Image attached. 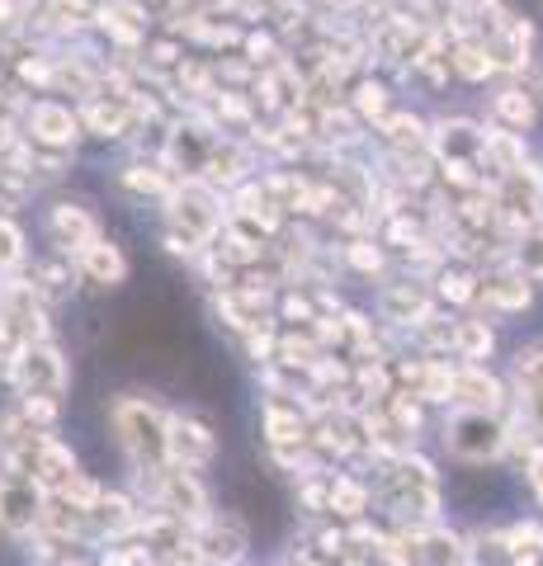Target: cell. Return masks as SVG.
<instances>
[{
    "label": "cell",
    "instance_id": "obj_5",
    "mask_svg": "<svg viewBox=\"0 0 543 566\" xmlns=\"http://www.w3.org/2000/svg\"><path fill=\"white\" fill-rule=\"evenodd\" d=\"M10 382L20 387V397L62 401V392L72 387V364H66V354L58 349V340H39V345H24V354L14 359Z\"/></svg>",
    "mask_w": 543,
    "mask_h": 566
},
{
    "label": "cell",
    "instance_id": "obj_25",
    "mask_svg": "<svg viewBox=\"0 0 543 566\" xmlns=\"http://www.w3.org/2000/svg\"><path fill=\"white\" fill-rule=\"evenodd\" d=\"M492 345H497V335L487 322H453V354H459V359L478 364V359L492 354Z\"/></svg>",
    "mask_w": 543,
    "mask_h": 566
},
{
    "label": "cell",
    "instance_id": "obj_22",
    "mask_svg": "<svg viewBox=\"0 0 543 566\" xmlns=\"http://www.w3.org/2000/svg\"><path fill=\"white\" fill-rule=\"evenodd\" d=\"M349 109H355L359 114V123H378V128H383V118H388L393 109H388V85H383V81H369V76H364V81H355V85H349Z\"/></svg>",
    "mask_w": 543,
    "mask_h": 566
},
{
    "label": "cell",
    "instance_id": "obj_28",
    "mask_svg": "<svg viewBox=\"0 0 543 566\" xmlns=\"http://www.w3.org/2000/svg\"><path fill=\"white\" fill-rule=\"evenodd\" d=\"M341 260L355 274H364V279H378L383 264H388V260H383V251H378V241H345L341 245Z\"/></svg>",
    "mask_w": 543,
    "mask_h": 566
},
{
    "label": "cell",
    "instance_id": "obj_14",
    "mask_svg": "<svg viewBox=\"0 0 543 566\" xmlns=\"http://www.w3.org/2000/svg\"><path fill=\"white\" fill-rule=\"evenodd\" d=\"M81 123H85V137L95 142H124L128 133H137V114L128 95H91L81 104Z\"/></svg>",
    "mask_w": 543,
    "mask_h": 566
},
{
    "label": "cell",
    "instance_id": "obj_1",
    "mask_svg": "<svg viewBox=\"0 0 543 566\" xmlns=\"http://www.w3.org/2000/svg\"><path fill=\"white\" fill-rule=\"evenodd\" d=\"M114 439L124 444L133 472H152L161 482V472L170 468V416L147 397H118L109 406Z\"/></svg>",
    "mask_w": 543,
    "mask_h": 566
},
{
    "label": "cell",
    "instance_id": "obj_33",
    "mask_svg": "<svg viewBox=\"0 0 543 566\" xmlns=\"http://www.w3.org/2000/svg\"><path fill=\"white\" fill-rule=\"evenodd\" d=\"M520 270H524V274H543V237H534V241L520 245Z\"/></svg>",
    "mask_w": 543,
    "mask_h": 566
},
{
    "label": "cell",
    "instance_id": "obj_27",
    "mask_svg": "<svg viewBox=\"0 0 543 566\" xmlns=\"http://www.w3.org/2000/svg\"><path fill=\"white\" fill-rule=\"evenodd\" d=\"M492 109L501 123H511V128H530L534 123V99L520 91V85H505V91L492 99Z\"/></svg>",
    "mask_w": 543,
    "mask_h": 566
},
{
    "label": "cell",
    "instance_id": "obj_17",
    "mask_svg": "<svg viewBox=\"0 0 543 566\" xmlns=\"http://www.w3.org/2000/svg\"><path fill=\"white\" fill-rule=\"evenodd\" d=\"M453 406L459 411H487V416H501L505 406V387L487 374L482 364H463L453 368Z\"/></svg>",
    "mask_w": 543,
    "mask_h": 566
},
{
    "label": "cell",
    "instance_id": "obj_15",
    "mask_svg": "<svg viewBox=\"0 0 543 566\" xmlns=\"http://www.w3.org/2000/svg\"><path fill=\"white\" fill-rule=\"evenodd\" d=\"M430 147L440 156V166H478L487 147V128H478L468 118H449L430 133Z\"/></svg>",
    "mask_w": 543,
    "mask_h": 566
},
{
    "label": "cell",
    "instance_id": "obj_6",
    "mask_svg": "<svg viewBox=\"0 0 543 566\" xmlns=\"http://www.w3.org/2000/svg\"><path fill=\"white\" fill-rule=\"evenodd\" d=\"M85 137V123L81 109L62 99H29L24 109V142L29 147H43V151H76Z\"/></svg>",
    "mask_w": 543,
    "mask_h": 566
},
{
    "label": "cell",
    "instance_id": "obj_2",
    "mask_svg": "<svg viewBox=\"0 0 543 566\" xmlns=\"http://www.w3.org/2000/svg\"><path fill=\"white\" fill-rule=\"evenodd\" d=\"M232 222V208H227V193L218 185H208L203 175L195 180H180L175 193L166 199V232L195 241L199 251H208Z\"/></svg>",
    "mask_w": 543,
    "mask_h": 566
},
{
    "label": "cell",
    "instance_id": "obj_31",
    "mask_svg": "<svg viewBox=\"0 0 543 566\" xmlns=\"http://www.w3.org/2000/svg\"><path fill=\"white\" fill-rule=\"evenodd\" d=\"M482 289H478V279L472 274H463V270H445L440 274V297L445 303H472Z\"/></svg>",
    "mask_w": 543,
    "mask_h": 566
},
{
    "label": "cell",
    "instance_id": "obj_26",
    "mask_svg": "<svg viewBox=\"0 0 543 566\" xmlns=\"http://www.w3.org/2000/svg\"><path fill=\"white\" fill-rule=\"evenodd\" d=\"M411 20H420L430 33L463 20V0H411Z\"/></svg>",
    "mask_w": 543,
    "mask_h": 566
},
{
    "label": "cell",
    "instance_id": "obj_30",
    "mask_svg": "<svg viewBox=\"0 0 543 566\" xmlns=\"http://www.w3.org/2000/svg\"><path fill=\"white\" fill-rule=\"evenodd\" d=\"M58 411H62V401H52V397H20L24 424H33V430H43V434L58 430Z\"/></svg>",
    "mask_w": 543,
    "mask_h": 566
},
{
    "label": "cell",
    "instance_id": "obj_4",
    "mask_svg": "<svg viewBox=\"0 0 543 566\" xmlns=\"http://www.w3.org/2000/svg\"><path fill=\"white\" fill-rule=\"evenodd\" d=\"M388 491H393V510L407 524H430L435 510H440V476H435V468L426 463V458H397V472L388 476Z\"/></svg>",
    "mask_w": 543,
    "mask_h": 566
},
{
    "label": "cell",
    "instance_id": "obj_19",
    "mask_svg": "<svg viewBox=\"0 0 543 566\" xmlns=\"http://www.w3.org/2000/svg\"><path fill=\"white\" fill-rule=\"evenodd\" d=\"M383 142H388V147L397 151V156H420L430 147V128H426V118H416V114H388L383 118Z\"/></svg>",
    "mask_w": 543,
    "mask_h": 566
},
{
    "label": "cell",
    "instance_id": "obj_13",
    "mask_svg": "<svg viewBox=\"0 0 543 566\" xmlns=\"http://www.w3.org/2000/svg\"><path fill=\"white\" fill-rule=\"evenodd\" d=\"M114 185L133 193V199H156V203H166L175 185H180V175H175L161 156H133V161H124L114 170Z\"/></svg>",
    "mask_w": 543,
    "mask_h": 566
},
{
    "label": "cell",
    "instance_id": "obj_20",
    "mask_svg": "<svg viewBox=\"0 0 543 566\" xmlns=\"http://www.w3.org/2000/svg\"><path fill=\"white\" fill-rule=\"evenodd\" d=\"M449 71L463 81H487L497 71V62H492V52H487L482 39H459L449 48Z\"/></svg>",
    "mask_w": 543,
    "mask_h": 566
},
{
    "label": "cell",
    "instance_id": "obj_7",
    "mask_svg": "<svg viewBox=\"0 0 543 566\" xmlns=\"http://www.w3.org/2000/svg\"><path fill=\"white\" fill-rule=\"evenodd\" d=\"M48 237H52V245H58V255L76 260L81 251H91V245L104 241L109 232H104L100 212L91 203H81V199H52L48 203Z\"/></svg>",
    "mask_w": 543,
    "mask_h": 566
},
{
    "label": "cell",
    "instance_id": "obj_34",
    "mask_svg": "<svg viewBox=\"0 0 543 566\" xmlns=\"http://www.w3.org/2000/svg\"><path fill=\"white\" fill-rule=\"evenodd\" d=\"M524 476H530L534 495L543 501V444H534V449H530V458H524Z\"/></svg>",
    "mask_w": 543,
    "mask_h": 566
},
{
    "label": "cell",
    "instance_id": "obj_32",
    "mask_svg": "<svg viewBox=\"0 0 543 566\" xmlns=\"http://www.w3.org/2000/svg\"><path fill=\"white\" fill-rule=\"evenodd\" d=\"M20 354H24V335H20V326H14L6 312H0V374H10Z\"/></svg>",
    "mask_w": 543,
    "mask_h": 566
},
{
    "label": "cell",
    "instance_id": "obj_9",
    "mask_svg": "<svg viewBox=\"0 0 543 566\" xmlns=\"http://www.w3.org/2000/svg\"><path fill=\"white\" fill-rule=\"evenodd\" d=\"M156 510H166L170 520H180L185 528H203L208 520V491L199 482V472H189V468H166L161 472V482H156Z\"/></svg>",
    "mask_w": 543,
    "mask_h": 566
},
{
    "label": "cell",
    "instance_id": "obj_35",
    "mask_svg": "<svg viewBox=\"0 0 543 566\" xmlns=\"http://www.w3.org/2000/svg\"><path fill=\"white\" fill-rule=\"evenodd\" d=\"M478 6H501V0H478Z\"/></svg>",
    "mask_w": 543,
    "mask_h": 566
},
{
    "label": "cell",
    "instance_id": "obj_3",
    "mask_svg": "<svg viewBox=\"0 0 543 566\" xmlns=\"http://www.w3.org/2000/svg\"><path fill=\"white\" fill-rule=\"evenodd\" d=\"M445 449L459 458V463H497V458L511 449V430H505L501 416L453 411L445 420Z\"/></svg>",
    "mask_w": 543,
    "mask_h": 566
},
{
    "label": "cell",
    "instance_id": "obj_10",
    "mask_svg": "<svg viewBox=\"0 0 543 566\" xmlns=\"http://www.w3.org/2000/svg\"><path fill=\"white\" fill-rule=\"evenodd\" d=\"M218 458V434L203 416H189V411H175L170 416V463L175 468H189V472H203L208 463Z\"/></svg>",
    "mask_w": 543,
    "mask_h": 566
},
{
    "label": "cell",
    "instance_id": "obj_12",
    "mask_svg": "<svg viewBox=\"0 0 543 566\" xmlns=\"http://www.w3.org/2000/svg\"><path fill=\"white\" fill-rule=\"evenodd\" d=\"M378 316L393 326H426L435 316V297L426 283L401 279V283H383L378 289Z\"/></svg>",
    "mask_w": 543,
    "mask_h": 566
},
{
    "label": "cell",
    "instance_id": "obj_11",
    "mask_svg": "<svg viewBox=\"0 0 543 566\" xmlns=\"http://www.w3.org/2000/svg\"><path fill=\"white\" fill-rule=\"evenodd\" d=\"M407 566H472V547L463 534H453V528H411L407 538Z\"/></svg>",
    "mask_w": 543,
    "mask_h": 566
},
{
    "label": "cell",
    "instance_id": "obj_36",
    "mask_svg": "<svg viewBox=\"0 0 543 566\" xmlns=\"http://www.w3.org/2000/svg\"><path fill=\"white\" fill-rule=\"evenodd\" d=\"M303 566H312V562H303Z\"/></svg>",
    "mask_w": 543,
    "mask_h": 566
},
{
    "label": "cell",
    "instance_id": "obj_18",
    "mask_svg": "<svg viewBox=\"0 0 543 566\" xmlns=\"http://www.w3.org/2000/svg\"><path fill=\"white\" fill-rule=\"evenodd\" d=\"M76 274H81L85 283H95V289H118V283L128 279V255H124V245H118L114 237L95 241L91 251L76 255Z\"/></svg>",
    "mask_w": 543,
    "mask_h": 566
},
{
    "label": "cell",
    "instance_id": "obj_23",
    "mask_svg": "<svg viewBox=\"0 0 543 566\" xmlns=\"http://www.w3.org/2000/svg\"><path fill=\"white\" fill-rule=\"evenodd\" d=\"M364 510H369V486L359 476H331V515L359 520Z\"/></svg>",
    "mask_w": 543,
    "mask_h": 566
},
{
    "label": "cell",
    "instance_id": "obj_16",
    "mask_svg": "<svg viewBox=\"0 0 543 566\" xmlns=\"http://www.w3.org/2000/svg\"><path fill=\"white\" fill-rule=\"evenodd\" d=\"M195 543H199L203 566H232L247 553V524L237 515H213L203 528H195Z\"/></svg>",
    "mask_w": 543,
    "mask_h": 566
},
{
    "label": "cell",
    "instance_id": "obj_24",
    "mask_svg": "<svg viewBox=\"0 0 543 566\" xmlns=\"http://www.w3.org/2000/svg\"><path fill=\"white\" fill-rule=\"evenodd\" d=\"M24 260H29L24 227L14 222V218H6V212H0V279L20 274V270H24Z\"/></svg>",
    "mask_w": 543,
    "mask_h": 566
},
{
    "label": "cell",
    "instance_id": "obj_8",
    "mask_svg": "<svg viewBox=\"0 0 543 566\" xmlns=\"http://www.w3.org/2000/svg\"><path fill=\"white\" fill-rule=\"evenodd\" d=\"M48 515V491L24 472H0V528L14 538L39 534Z\"/></svg>",
    "mask_w": 543,
    "mask_h": 566
},
{
    "label": "cell",
    "instance_id": "obj_21",
    "mask_svg": "<svg viewBox=\"0 0 543 566\" xmlns=\"http://www.w3.org/2000/svg\"><path fill=\"white\" fill-rule=\"evenodd\" d=\"M478 297L497 312H520V307H530V279L524 274H497V279L482 283Z\"/></svg>",
    "mask_w": 543,
    "mask_h": 566
},
{
    "label": "cell",
    "instance_id": "obj_29",
    "mask_svg": "<svg viewBox=\"0 0 543 566\" xmlns=\"http://www.w3.org/2000/svg\"><path fill=\"white\" fill-rule=\"evenodd\" d=\"M515 378L524 387V397H543V345L515 354Z\"/></svg>",
    "mask_w": 543,
    "mask_h": 566
}]
</instances>
